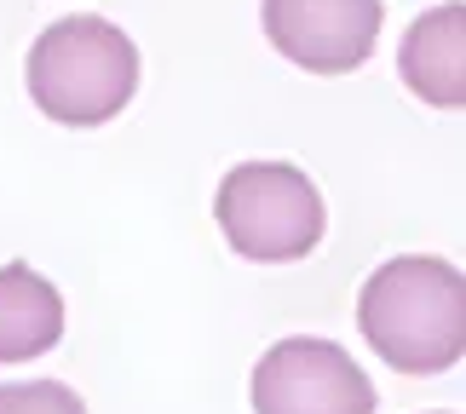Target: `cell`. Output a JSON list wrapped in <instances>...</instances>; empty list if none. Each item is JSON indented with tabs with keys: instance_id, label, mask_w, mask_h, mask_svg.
<instances>
[{
	"instance_id": "1",
	"label": "cell",
	"mask_w": 466,
	"mask_h": 414,
	"mask_svg": "<svg viewBox=\"0 0 466 414\" xmlns=\"http://www.w3.org/2000/svg\"><path fill=\"white\" fill-rule=\"evenodd\" d=\"M357 328L398 374L455 369L466 351V277L432 254L386 259L357 294Z\"/></svg>"
},
{
	"instance_id": "2",
	"label": "cell",
	"mask_w": 466,
	"mask_h": 414,
	"mask_svg": "<svg viewBox=\"0 0 466 414\" xmlns=\"http://www.w3.org/2000/svg\"><path fill=\"white\" fill-rule=\"evenodd\" d=\"M24 81L41 116L64 127H104L138 93V46L110 17L76 12L35 35Z\"/></svg>"
},
{
	"instance_id": "3",
	"label": "cell",
	"mask_w": 466,
	"mask_h": 414,
	"mask_svg": "<svg viewBox=\"0 0 466 414\" xmlns=\"http://www.w3.org/2000/svg\"><path fill=\"white\" fill-rule=\"evenodd\" d=\"M213 219L242 259L294 265L322 242L329 207L311 173L294 161H242L213 190Z\"/></svg>"
},
{
	"instance_id": "4",
	"label": "cell",
	"mask_w": 466,
	"mask_h": 414,
	"mask_svg": "<svg viewBox=\"0 0 466 414\" xmlns=\"http://www.w3.org/2000/svg\"><path fill=\"white\" fill-rule=\"evenodd\" d=\"M254 414H374V380L346 346L317 334L277 339L254 363Z\"/></svg>"
},
{
	"instance_id": "5",
	"label": "cell",
	"mask_w": 466,
	"mask_h": 414,
	"mask_svg": "<svg viewBox=\"0 0 466 414\" xmlns=\"http://www.w3.org/2000/svg\"><path fill=\"white\" fill-rule=\"evenodd\" d=\"M265 35L311 76H346L380 41V0H259Z\"/></svg>"
},
{
	"instance_id": "6",
	"label": "cell",
	"mask_w": 466,
	"mask_h": 414,
	"mask_svg": "<svg viewBox=\"0 0 466 414\" xmlns=\"http://www.w3.org/2000/svg\"><path fill=\"white\" fill-rule=\"evenodd\" d=\"M398 69H403L409 93L426 98L432 110H461L466 104V0L420 12L403 29Z\"/></svg>"
},
{
	"instance_id": "7",
	"label": "cell",
	"mask_w": 466,
	"mask_h": 414,
	"mask_svg": "<svg viewBox=\"0 0 466 414\" xmlns=\"http://www.w3.org/2000/svg\"><path fill=\"white\" fill-rule=\"evenodd\" d=\"M64 339V294L24 259L0 265V363H35Z\"/></svg>"
},
{
	"instance_id": "8",
	"label": "cell",
	"mask_w": 466,
	"mask_h": 414,
	"mask_svg": "<svg viewBox=\"0 0 466 414\" xmlns=\"http://www.w3.org/2000/svg\"><path fill=\"white\" fill-rule=\"evenodd\" d=\"M0 414H86V403L64 380H6Z\"/></svg>"
}]
</instances>
